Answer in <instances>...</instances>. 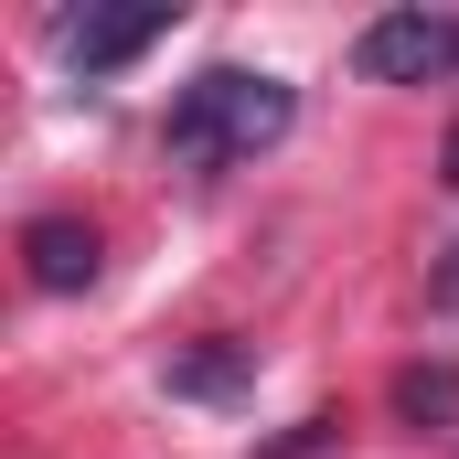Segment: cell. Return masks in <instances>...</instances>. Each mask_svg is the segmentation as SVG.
I'll list each match as a JSON object with an SVG mask.
<instances>
[{"label": "cell", "instance_id": "obj_7", "mask_svg": "<svg viewBox=\"0 0 459 459\" xmlns=\"http://www.w3.org/2000/svg\"><path fill=\"white\" fill-rule=\"evenodd\" d=\"M428 299H438V310H459V246H438V278H428Z\"/></svg>", "mask_w": 459, "mask_h": 459}, {"label": "cell", "instance_id": "obj_1", "mask_svg": "<svg viewBox=\"0 0 459 459\" xmlns=\"http://www.w3.org/2000/svg\"><path fill=\"white\" fill-rule=\"evenodd\" d=\"M299 128V86L289 75H246V65H204L182 97H171V160H193V171H235V160H256V150H278Z\"/></svg>", "mask_w": 459, "mask_h": 459}, {"label": "cell", "instance_id": "obj_5", "mask_svg": "<svg viewBox=\"0 0 459 459\" xmlns=\"http://www.w3.org/2000/svg\"><path fill=\"white\" fill-rule=\"evenodd\" d=\"M246 385H256V342H235V332L171 352V395H193V406H235Z\"/></svg>", "mask_w": 459, "mask_h": 459}, {"label": "cell", "instance_id": "obj_2", "mask_svg": "<svg viewBox=\"0 0 459 459\" xmlns=\"http://www.w3.org/2000/svg\"><path fill=\"white\" fill-rule=\"evenodd\" d=\"M352 65L374 86H438V75H459V22L449 11H385V22H363Z\"/></svg>", "mask_w": 459, "mask_h": 459}, {"label": "cell", "instance_id": "obj_6", "mask_svg": "<svg viewBox=\"0 0 459 459\" xmlns=\"http://www.w3.org/2000/svg\"><path fill=\"white\" fill-rule=\"evenodd\" d=\"M395 417L406 428H449L459 417V363H406L395 374Z\"/></svg>", "mask_w": 459, "mask_h": 459}, {"label": "cell", "instance_id": "obj_3", "mask_svg": "<svg viewBox=\"0 0 459 459\" xmlns=\"http://www.w3.org/2000/svg\"><path fill=\"white\" fill-rule=\"evenodd\" d=\"M160 32H171V11H65V22H54V43H65L75 75H117V65H139Z\"/></svg>", "mask_w": 459, "mask_h": 459}, {"label": "cell", "instance_id": "obj_4", "mask_svg": "<svg viewBox=\"0 0 459 459\" xmlns=\"http://www.w3.org/2000/svg\"><path fill=\"white\" fill-rule=\"evenodd\" d=\"M22 256H32V289H54V299H75V289H97V225H75V214H43V225H22Z\"/></svg>", "mask_w": 459, "mask_h": 459}, {"label": "cell", "instance_id": "obj_8", "mask_svg": "<svg viewBox=\"0 0 459 459\" xmlns=\"http://www.w3.org/2000/svg\"><path fill=\"white\" fill-rule=\"evenodd\" d=\"M438 182H449V193H459V128H449V160H438Z\"/></svg>", "mask_w": 459, "mask_h": 459}]
</instances>
